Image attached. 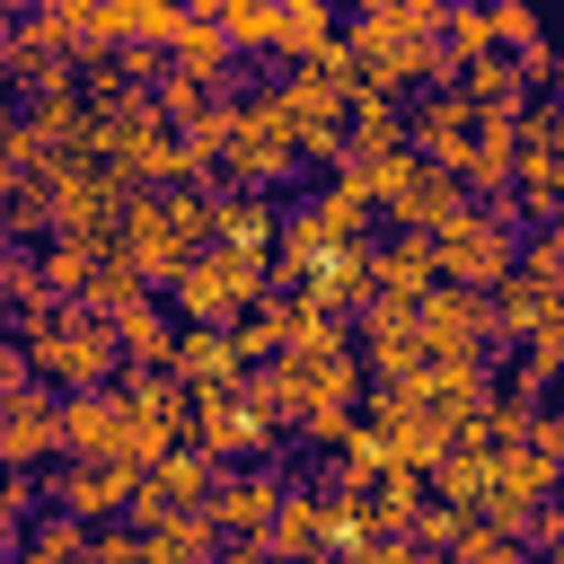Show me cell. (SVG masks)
I'll return each instance as SVG.
<instances>
[{"mask_svg": "<svg viewBox=\"0 0 564 564\" xmlns=\"http://www.w3.org/2000/svg\"><path fill=\"white\" fill-rule=\"evenodd\" d=\"M511 70H520V88H529V97H564V53H555L546 35H538L529 53H511Z\"/></svg>", "mask_w": 564, "mask_h": 564, "instance_id": "obj_35", "label": "cell"}, {"mask_svg": "<svg viewBox=\"0 0 564 564\" xmlns=\"http://www.w3.org/2000/svg\"><path fill=\"white\" fill-rule=\"evenodd\" d=\"M546 326H564V282H538V273L511 264V282H494V335H502V352L529 344V335H546Z\"/></svg>", "mask_w": 564, "mask_h": 564, "instance_id": "obj_13", "label": "cell"}, {"mask_svg": "<svg viewBox=\"0 0 564 564\" xmlns=\"http://www.w3.org/2000/svg\"><path fill=\"white\" fill-rule=\"evenodd\" d=\"M132 485H141V467H132V458H53V476H44L53 511H70L79 529L123 520V511H132Z\"/></svg>", "mask_w": 564, "mask_h": 564, "instance_id": "obj_7", "label": "cell"}, {"mask_svg": "<svg viewBox=\"0 0 564 564\" xmlns=\"http://www.w3.org/2000/svg\"><path fill=\"white\" fill-rule=\"evenodd\" d=\"M405 335H414V300L370 291V308L352 317V344H361V352H379V344H405Z\"/></svg>", "mask_w": 564, "mask_h": 564, "instance_id": "obj_29", "label": "cell"}, {"mask_svg": "<svg viewBox=\"0 0 564 564\" xmlns=\"http://www.w3.org/2000/svg\"><path fill=\"white\" fill-rule=\"evenodd\" d=\"M26 388H35V361H26V344H9V335H0V405H9V397H26Z\"/></svg>", "mask_w": 564, "mask_h": 564, "instance_id": "obj_39", "label": "cell"}, {"mask_svg": "<svg viewBox=\"0 0 564 564\" xmlns=\"http://www.w3.org/2000/svg\"><path fill=\"white\" fill-rule=\"evenodd\" d=\"M176 18H185L176 0H141V9H132V44H150V53H167V35H176Z\"/></svg>", "mask_w": 564, "mask_h": 564, "instance_id": "obj_37", "label": "cell"}, {"mask_svg": "<svg viewBox=\"0 0 564 564\" xmlns=\"http://www.w3.org/2000/svg\"><path fill=\"white\" fill-rule=\"evenodd\" d=\"M141 291H150V282H141V264H132V256H97V273H88V291H79V308H97V317H123Z\"/></svg>", "mask_w": 564, "mask_h": 564, "instance_id": "obj_27", "label": "cell"}, {"mask_svg": "<svg viewBox=\"0 0 564 564\" xmlns=\"http://www.w3.org/2000/svg\"><path fill=\"white\" fill-rule=\"evenodd\" d=\"M485 9H494V44H502V53H529V44H538V35H546V26H538V9H529V0H485Z\"/></svg>", "mask_w": 564, "mask_h": 564, "instance_id": "obj_36", "label": "cell"}, {"mask_svg": "<svg viewBox=\"0 0 564 564\" xmlns=\"http://www.w3.org/2000/svg\"><path fill=\"white\" fill-rule=\"evenodd\" d=\"M282 9H300V0H282Z\"/></svg>", "mask_w": 564, "mask_h": 564, "instance_id": "obj_45", "label": "cell"}, {"mask_svg": "<svg viewBox=\"0 0 564 564\" xmlns=\"http://www.w3.org/2000/svg\"><path fill=\"white\" fill-rule=\"evenodd\" d=\"M370 282L397 291V300H423V291L441 282L432 238H423V229H379V238H370Z\"/></svg>", "mask_w": 564, "mask_h": 564, "instance_id": "obj_15", "label": "cell"}, {"mask_svg": "<svg viewBox=\"0 0 564 564\" xmlns=\"http://www.w3.org/2000/svg\"><path fill=\"white\" fill-rule=\"evenodd\" d=\"M423 564H458V555H423Z\"/></svg>", "mask_w": 564, "mask_h": 564, "instance_id": "obj_43", "label": "cell"}, {"mask_svg": "<svg viewBox=\"0 0 564 564\" xmlns=\"http://www.w3.org/2000/svg\"><path fill=\"white\" fill-rule=\"evenodd\" d=\"M335 35H344V9H335V0H300V9H282V44H273V70H300V62H317Z\"/></svg>", "mask_w": 564, "mask_h": 564, "instance_id": "obj_19", "label": "cell"}, {"mask_svg": "<svg viewBox=\"0 0 564 564\" xmlns=\"http://www.w3.org/2000/svg\"><path fill=\"white\" fill-rule=\"evenodd\" d=\"M458 529H467V511H449V502H414V529H405V538H414L423 555H449Z\"/></svg>", "mask_w": 564, "mask_h": 564, "instance_id": "obj_34", "label": "cell"}, {"mask_svg": "<svg viewBox=\"0 0 564 564\" xmlns=\"http://www.w3.org/2000/svg\"><path fill=\"white\" fill-rule=\"evenodd\" d=\"M0 564H18V546H0Z\"/></svg>", "mask_w": 564, "mask_h": 564, "instance_id": "obj_44", "label": "cell"}, {"mask_svg": "<svg viewBox=\"0 0 564 564\" xmlns=\"http://www.w3.org/2000/svg\"><path fill=\"white\" fill-rule=\"evenodd\" d=\"M18 564H88V529L70 511H35L18 529Z\"/></svg>", "mask_w": 564, "mask_h": 564, "instance_id": "obj_23", "label": "cell"}, {"mask_svg": "<svg viewBox=\"0 0 564 564\" xmlns=\"http://www.w3.org/2000/svg\"><path fill=\"white\" fill-rule=\"evenodd\" d=\"M317 520H326V546H335V555H344V546H352V538H361V494H352V485H335V476H326V485H317Z\"/></svg>", "mask_w": 564, "mask_h": 564, "instance_id": "obj_30", "label": "cell"}, {"mask_svg": "<svg viewBox=\"0 0 564 564\" xmlns=\"http://www.w3.org/2000/svg\"><path fill=\"white\" fill-rule=\"evenodd\" d=\"M132 449V405L115 388H70L62 397V458H123Z\"/></svg>", "mask_w": 564, "mask_h": 564, "instance_id": "obj_8", "label": "cell"}, {"mask_svg": "<svg viewBox=\"0 0 564 564\" xmlns=\"http://www.w3.org/2000/svg\"><path fill=\"white\" fill-rule=\"evenodd\" d=\"M273 220H282V203H264V194H238V185L212 194V247H238V256L273 264Z\"/></svg>", "mask_w": 564, "mask_h": 564, "instance_id": "obj_16", "label": "cell"}, {"mask_svg": "<svg viewBox=\"0 0 564 564\" xmlns=\"http://www.w3.org/2000/svg\"><path fill=\"white\" fill-rule=\"evenodd\" d=\"M35 273H44V291H53V300H79V291H88V273H97V256H88V247H70V238H44V247H35Z\"/></svg>", "mask_w": 564, "mask_h": 564, "instance_id": "obj_28", "label": "cell"}, {"mask_svg": "<svg viewBox=\"0 0 564 564\" xmlns=\"http://www.w3.org/2000/svg\"><path fill=\"white\" fill-rule=\"evenodd\" d=\"M273 502H282V476L273 467H220V494L203 502L220 538H264L273 529Z\"/></svg>", "mask_w": 564, "mask_h": 564, "instance_id": "obj_12", "label": "cell"}, {"mask_svg": "<svg viewBox=\"0 0 564 564\" xmlns=\"http://www.w3.org/2000/svg\"><path fill=\"white\" fill-rule=\"evenodd\" d=\"M458 212H467V185H458L449 167H432V159H423V167H414V185H397V194L379 203V229H423V238H441Z\"/></svg>", "mask_w": 564, "mask_h": 564, "instance_id": "obj_10", "label": "cell"}, {"mask_svg": "<svg viewBox=\"0 0 564 564\" xmlns=\"http://www.w3.org/2000/svg\"><path fill=\"white\" fill-rule=\"evenodd\" d=\"M264 555H273V564H335L326 520H317V485H282L273 529H264Z\"/></svg>", "mask_w": 564, "mask_h": 564, "instance_id": "obj_14", "label": "cell"}, {"mask_svg": "<svg viewBox=\"0 0 564 564\" xmlns=\"http://www.w3.org/2000/svg\"><path fill=\"white\" fill-rule=\"evenodd\" d=\"M88 564H159V555L132 520H106V529H88Z\"/></svg>", "mask_w": 564, "mask_h": 564, "instance_id": "obj_32", "label": "cell"}, {"mask_svg": "<svg viewBox=\"0 0 564 564\" xmlns=\"http://www.w3.org/2000/svg\"><path fill=\"white\" fill-rule=\"evenodd\" d=\"M141 538H150L159 564H220V529H212V511H167V520L141 529Z\"/></svg>", "mask_w": 564, "mask_h": 564, "instance_id": "obj_22", "label": "cell"}, {"mask_svg": "<svg viewBox=\"0 0 564 564\" xmlns=\"http://www.w3.org/2000/svg\"><path fill=\"white\" fill-rule=\"evenodd\" d=\"M441 53H449V70L502 53V44H494V9H485V0H449V9H441Z\"/></svg>", "mask_w": 564, "mask_h": 564, "instance_id": "obj_26", "label": "cell"}, {"mask_svg": "<svg viewBox=\"0 0 564 564\" xmlns=\"http://www.w3.org/2000/svg\"><path fill=\"white\" fill-rule=\"evenodd\" d=\"M335 564H423V546L414 538H352Z\"/></svg>", "mask_w": 564, "mask_h": 564, "instance_id": "obj_38", "label": "cell"}, {"mask_svg": "<svg viewBox=\"0 0 564 564\" xmlns=\"http://www.w3.org/2000/svg\"><path fill=\"white\" fill-rule=\"evenodd\" d=\"M9 26H18V18H0V53H9Z\"/></svg>", "mask_w": 564, "mask_h": 564, "instance_id": "obj_42", "label": "cell"}, {"mask_svg": "<svg viewBox=\"0 0 564 564\" xmlns=\"http://www.w3.org/2000/svg\"><path fill=\"white\" fill-rule=\"evenodd\" d=\"M62 458V388H26L0 405V467H53Z\"/></svg>", "mask_w": 564, "mask_h": 564, "instance_id": "obj_9", "label": "cell"}, {"mask_svg": "<svg viewBox=\"0 0 564 564\" xmlns=\"http://www.w3.org/2000/svg\"><path fill=\"white\" fill-rule=\"evenodd\" d=\"M167 379H176L185 397H203V388H238V379H247V352H238L229 326H176V361H167Z\"/></svg>", "mask_w": 564, "mask_h": 564, "instance_id": "obj_11", "label": "cell"}, {"mask_svg": "<svg viewBox=\"0 0 564 564\" xmlns=\"http://www.w3.org/2000/svg\"><path fill=\"white\" fill-rule=\"evenodd\" d=\"M414 335L441 352H494L502 361V335H494V291H467V282H432L414 300Z\"/></svg>", "mask_w": 564, "mask_h": 564, "instance_id": "obj_6", "label": "cell"}, {"mask_svg": "<svg viewBox=\"0 0 564 564\" xmlns=\"http://www.w3.org/2000/svg\"><path fill=\"white\" fill-rule=\"evenodd\" d=\"M494 485L502 494H520V502H555V485H564V458H546V449H494Z\"/></svg>", "mask_w": 564, "mask_h": 564, "instance_id": "obj_24", "label": "cell"}, {"mask_svg": "<svg viewBox=\"0 0 564 564\" xmlns=\"http://www.w3.org/2000/svg\"><path fill=\"white\" fill-rule=\"evenodd\" d=\"M35 9H44V18H53L70 44H79V26H88V9H97V0H35Z\"/></svg>", "mask_w": 564, "mask_h": 564, "instance_id": "obj_40", "label": "cell"}, {"mask_svg": "<svg viewBox=\"0 0 564 564\" xmlns=\"http://www.w3.org/2000/svg\"><path fill=\"white\" fill-rule=\"evenodd\" d=\"M432 264H441V282H467V291H494V282H511V264H520V229H502L476 194H467V212L432 238Z\"/></svg>", "mask_w": 564, "mask_h": 564, "instance_id": "obj_5", "label": "cell"}, {"mask_svg": "<svg viewBox=\"0 0 564 564\" xmlns=\"http://www.w3.org/2000/svg\"><path fill=\"white\" fill-rule=\"evenodd\" d=\"M150 106H159V123H167V132H203L220 97H212L203 79H185V70H159V79H150Z\"/></svg>", "mask_w": 564, "mask_h": 564, "instance_id": "obj_25", "label": "cell"}, {"mask_svg": "<svg viewBox=\"0 0 564 564\" xmlns=\"http://www.w3.org/2000/svg\"><path fill=\"white\" fill-rule=\"evenodd\" d=\"M203 247H212V194H132L123 203V256L141 264L150 291H167Z\"/></svg>", "mask_w": 564, "mask_h": 564, "instance_id": "obj_1", "label": "cell"}, {"mask_svg": "<svg viewBox=\"0 0 564 564\" xmlns=\"http://www.w3.org/2000/svg\"><path fill=\"white\" fill-rule=\"evenodd\" d=\"M26 9H35V0H0V18H26Z\"/></svg>", "mask_w": 564, "mask_h": 564, "instance_id": "obj_41", "label": "cell"}, {"mask_svg": "<svg viewBox=\"0 0 564 564\" xmlns=\"http://www.w3.org/2000/svg\"><path fill=\"white\" fill-rule=\"evenodd\" d=\"M432 502H449V511H476L485 494H494V449H476V441H449L441 458H432Z\"/></svg>", "mask_w": 564, "mask_h": 564, "instance_id": "obj_18", "label": "cell"}, {"mask_svg": "<svg viewBox=\"0 0 564 564\" xmlns=\"http://www.w3.org/2000/svg\"><path fill=\"white\" fill-rule=\"evenodd\" d=\"M212 26L229 35L238 62H273V44H282V0H220Z\"/></svg>", "mask_w": 564, "mask_h": 564, "instance_id": "obj_21", "label": "cell"}, {"mask_svg": "<svg viewBox=\"0 0 564 564\" xmlns=\"http://www.w3.org/2000/svg\"><path fill=\"white\" fill-rule=\"evenodd\" d=\"M115 344H123V370H150V379H159V370L176 361V317H167V300L141 291V300L115 317Z\"/></svg>", "mask_w": 564, "mask_h": 564, "instance_id": "obj_17", "label": "cell"}, {"mask_svg": "<svg viewBox=\"0 0 564 564\" xmlns=\"http://www.w3.org/2000/svg\"><path fill=\"white\" fill-rule=\"evenodd\" d=\"M344 18H405L414 35H441V9L449 0H335Z\"/></svg>", "mask_w": 564, "mask_h": 564, "instance_id": "obj_33", "label": "cell"}, {"mask_svg": "<svg viewBox=\"0 0 564 564\" xmlns=\"http://www.w3.org/2000/svg\"><path fill=\"white\" fill-rule=\"evenodd\" d=\"M520 273L564 282V220H529V229H520Z\"/></svg>", "mask_w": 564, "mask_h": 564, "instance_id": "obj_31", "label": "cell"}, {"mask_svg": "<svg viewBox=\"0 0 564 564\" xmlns=\"http://www.w3.org/2000/svg\"><path fill=\"white\" fill-rule=\"evenodd\" d=\"M449 88L476 106V115H520L529 106V88H520V70H511V53H485V62H458L449 70Z\"/></svg>", "mask_w": 564, "mask_h": 564, "instance_id": "obj_20", "label": "cell"}, {"mask_svg": "<svg viewBox=\"0 0 564 564\" xmlns=\"http://www.w3.org/2000/svg\"><path fill=\"white\" fill-rule=\"evenodd\" d=\"M185 441L212 449L220 467H273V458H282V423H264L238 388H203V397L185 405Z\"/></svg>", "mask_w": 564, "mask_h": 564, "instance_id": "obj_4", "label": "cell"}, {"mask_svg": "<svg viewBox=\"0 0 564 564\" xmlns=\"http://www.w3.org/2000/svg\"><path fill=\"white\" fill-rule=\"evenodd\" d=\"M26 361H35V379L44 388H115V370H123V344H115V317H97V308H62L53 317V335H35L26 344Z\"/></svg>", "mask_w": 564, "mask_h": 564, "instance_id": "obj_3", "label": "cell"}, {"mask_svg": "<svg viewBox=\"0 0 564 564\" xmlns=\"http://www.w3.org/2000/svg\"><path fill=\"white\" fill-rule=\"evenodd\" d=\"M273 300V264L238 256V247H203L176 282H167V317L176 326H238V308Z\"/></svg>", "mask_w": 564, "mask_h": 564, "instance_id": "obj_2", "label": "cell"}]
</instances>
